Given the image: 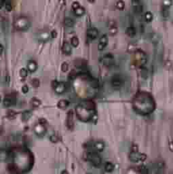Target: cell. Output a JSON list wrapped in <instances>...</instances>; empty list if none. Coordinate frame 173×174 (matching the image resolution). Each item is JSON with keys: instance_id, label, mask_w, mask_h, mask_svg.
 Listing matches in <instances>:
<instances>
[{"instance_id": "obj_51", "label": "cell", "mask_w": 173, "mask_h": 174, "mask_svg": "<svg viewBox=\"0 0 173 174\" xmlns=\"http://www.w3.org/2000/svg\"><path fill=\"white\" fill-rule=\"evenodd\" d=\"M147 158V155L145 154H141V161H144Z\"/></svg>"}, {"instance_id": "obj_26", "label": "cell", "mask_w": 173, "mask_h": 174, "mask_svg": "<svg viewBox=\"0 0 173 174\" xmlns=\"http://www.w3.org/2000/svg\"><path fill=\"white\" fill-rule=\"evenodd\" d=\"M113 169H114V165L113 164V163L110 162H106L105 164V170L106 172L110 173V172H113Z\"/></svg>"}, {"instance_id": "obj_18", "label": "cell", "mask_w": 173, "mask_h": 174, "mask_svg": "<svg viewBox=\"0 0 173 174\" xmlns=\"http://www.w3.org/2000/svg\"><path fill=\"white\" fill-rule=\"evenodd\" d=\"M132 6L134 7V9L137 12H141L143 10V6H142V4L141 2L139 1H136V0H134L132 2Z\"/></svg>"}, {"instance_id": "obj_9", "label": "cell", "mask_w": 173, "mask_h": 174, "mask_svg": "<svg viewBox=\"0 0 173 174\" xmlns=\"http://www.w3.org/2000/svg\"><path fill=\"white\" fill-rule=\"evenodd\" d=\"M73 112L72 110H69L67 113V126L69 129L73 128Z\"/></svg>"}, {"instance_id": "obj_6", "label": "cell", "mask_w": 173, "mask_h": 174, "mask_svg": "<svg viewBox=\"0 0 173 174\" xmlns=\"http://www.w3.org/2000/svg\"><path fill=\"white\" fill-rule=\"evenodd\" d=\"M102 60H103L104 65H105L106 66L112 65L113 64V62H114V56H113V54L110 53V52L104 54L103 58H102Z\"/></svg>"}, {"instance_id": "obj_3", "label": "cell", "mask_w": 173, "mask_h": 174, "mask_svg": "<svg viewBox=\"0 0 173 174\" xmlns=\"http://www.w3.org/2000/svg\"><path fill=\"white\" fill-rule=\"evenodd\" d=\"M14 27L18 30H26L29 27V21L26 16H19L14 21Z\"/></svg>"}, {"instance_id": "obj_21", "label": "cell", "mask_w": 173, "mask_h": 174, "mask_svg": "<svg viewBox=\"0 0 173 174\" xmlns=\"http://www.w3.org/2000/svg\"><path fill=\"white\" fill-rule=\"evenodd\" d=\"M118 32V28L116 27V24L114 21H112L110 22L109 28V32L110 35H114Z\"/></svg>"}, {"instance_id": "obj_38", "label": "cell", "mask_w": 173, "mask_h": 174, "mask_svg": "<svg viewBox=\"0 0 173 174\" xmlns=\"http://www.w3.org/2000/svg\"><path fill=\"white\" fill-rule=\"evenodd\" d=\"M69 69V65L67 62H63L61 65V70L63 72H66Z\"/></svg>"}, {"instance_id": "obj_5", "label": "cell", "mask_w": 173, "mask_h": 174, "mask_svg": "<svg viewBox=\"0 0 173 174\" xmlns=\"http://www.w3.org/2000/svg\"><path fill=\"white\" fill-rule=\"evenodd\" d=\"M111 84L115 88H119L122 86L123 84V80L120 75L115 74L111 78Z\"/></svg>"}, {"instance_id": "obj_39", "label": "cell", "mask_w": 173, "mask_h": 174, "mask_svg": "<svg viewBox=\"0 0 173 174\" xmlns=\"http://www.w3.org/2000/svg\"><path fill=\"white\" fill-rule=\"evenodd\" d=\"M124 6H125V3L123 1H118L116 2V6L120 9H122L124 7Z\"/></svg>"}, {"instance_id": "obj_27", "label": "cell", "mask_w": 173, "mask_h": 174, "mask_svg": "<svg viewBox=\"0 0 173 174\" xmlns=\"http://www.w3.org/2000/svg\"><path fill=\"white\" fill-rule=\"evenodd\" d=\"M64 23H65V26L71 27H72L73 25L74 24V21H73V20L72 18H69V17H68V18H65Z\"/></svg>"}, {"instance_id": "obj_56", "label": "cell", "mask_w": 173, "mask_h": 174, "mask_svg": "<svg viewBox=\"0 0 173 174\" xmlns=\"http://www.w3.org/2000/svg\"><path fill=\"white\" fill-rule=\"evenodd\" d=\"M0 131H1V130H0Z\"/></svg>"}, {"instance_id": "obj_32", "label": "cell", "mask_w": 173, "mask_h": 174, "mask_svg": "<svg viewBox=\"0 0 173 174\" xmlns=\"http://www.w3.org/2000/svg\"><path fill=\"white\" fill-rule=\"evenodd\" d=\"M71 44L74 47H77L79 45V40L77 36H73L71 38Z\"/></svg>"}, {"instance_id": "obj_12", "label": "cell", "mask_w": 173, "mask_h": 174, "mask_svg": "<svg viewBox=\"0 0 173 174\" xmlns=\"http://www.w3.org/2000/svg\"><path fill=\"white\" fill-rule=\"evenodd\" d=\"M98 34H99V31L96 27H90V29H88L87 32L88 37L92 40L96 38V37L98 36Z\"/></svg>"}, {"instance_id": "obj_35", "label": "cell", "mask_w": 173, "mask_h": 174, "mask_svg": "<svg viewBox=\"0 0 173 174\" xmlns=\"http://www.w3.org/2000/svg\"><path fill=\"white\" fill-rule=\"evenodd\" d=\"M31 83L32 86L35 88H37L39 86V80L38 78H33L31 81Z\"/></svg>"}, {"instance_id": "obj_16", "label": "cell", "mask_w": 173, "mask_h": 174, "mask_svg": "<svg viewBox=\"0 0 173 174\" xmlns=\"http://www.w3.org/2000/svg\"><path fill=\"white\" fill-rule=\"evenodd\" d=\"M62 50L66 54H69L71 52V46L68 42H64L62 46Z\"/></svg>"}, {"instance_id": "obj_25", "label": "cell", "mask_w": 173, "mask_h": 174, "mask_svg": "<svg viewBox=\"0 0 173 174\" xmlns=\"http://www.w3.org/2000/svg\"><path fill=\"white\" fill-rule=\"evenodd\" d=\"M8 157V152L5 150H0V160L5 161Z\"/></svg>"}, {"instance_id": "obj_36", "label": "cell", "mask_w": 173, "mask_h": 174, "mask_svg": "<svg viewBox=\"0 0 173 174\" xmlns=\"http://www.w3.org/2000/svg\"><path fill=\"white\" fill-rule=\"evenodd\" d=\"M19 74H20V76L22 78H26L28 72H27V70H26V68H22L20 70Z\"/></svg>"}, {"instance_id": "obj_2", "label": "cell", "mask_w": 173, "mask_h": 174, "mask_svg": "<svg viewBox=\"0 0 173 174\" xmlns=\"http://www.w3.org/2000/svg\"><path fill=\"white\" fill-rule=\"evenodd\" d=\"M90 110L87 109L83 104H79L75 108V112L77 114V118L81 121L87 122L90 120L92 114Z\"/></svg>"}, {"instance_id": "obj_41", "label": "cell", "mask_w": 173, "mask_h": 174, "mask_svg": "<svg viewBox=\"0 0 173 174\" xmlns=\"http://www.w3.org/2000/svg\"><path fill=\"white\" fill-rule=\"evenodd\" d=\"M141 75L143 77H144V78L147 77V75H148V72H147V70L146 69V68H141Z\"/></svg>"}, {"instance_id": "obj_15", "label": "cell", "mask_w": 173, "mask_h": 174, "mask_svg": "<svg viewBox=\"0 0 173 174\" xmlns=\"http://www.w3.org/2000/svg\"><path fill=\"white\" fill-rule=\"evenodd\" d=\"M83 105L90 111H94L95 109V104L92 100H90V99H88L86 101H85Z\"/></svg>"}, {"instance_id": "obj_23", "label": "cell", "mask_w": 173, "mask_h": 174, "mask_svg": "<svg viewBox=\"0 0 173 174\" xmlns=\"http://www.w3.org/2000/svg\"><path fill=\"white\" fill-rule=\"evenodd\" d=\"M32 116L31 110H25L22 113V120L23 121H27Z\"/></svg>"}, {"instance_id": "obj_29", "label": "cell", "mask_w": 173, "mask_h": 174, "mask_svg": "<svg viewBox=\"0 0 173 174\" xmlns=\"http://www.w3.org/2000/svg\"><path fill=\"white\" fill-rule=\"evenodd\" d=\"M90 85L93 88H98L99 87V80H97L96 78H90Z\"/></svg>"}, {"instance_id": "obj_22", "label": "cell", "mask_w": 173, "mask_h": 174, "mask_svg": "<svg viewBox=\"0 0 173 174\" xmlns=\"http://www.w3.org/2000/svg\"><path fill=\"white\" fill-rule=\"evenodd\" d=\"M86 60L85 59H80V58H78V59H75L74 61L75 65L77 67V68H84V66L86 65Z\"/></svg>"}, {"instance_id": "obj_13", "label": "cell", "mask_w": 173, "mask_h": 174, "mask_svg": "<svg viewBox=\"0 0 173 174\" xmlns=\"http://www.w3.org/2000/svg\"><path fill=\"white\" fill-rule=\"evenodd\" d=\"M54 89L58 94L63 93L65 90V89H66V84H65V82H63V81L58 82V84L56 85V86Z\"/></svg>"}, {"instance_id": "obj_52", "label": "cell", "mask_w": 173, "mask_h": 174, "mask_svg": "<svg viewBox=\"0 0 173 174\" xmlns=\"http://www.w3.org/2000/svg\"><path fill=\"white\" fill-rule=\"evenodd\" d=\"M58 80H53L52 82V86L53 88H54L56 86V85L58 84Z\"/></svg>"}, {"instance_id": "obj_4", "label": "cell", "mask_w": 173, "mask_h": 174, "mask_svg": "<svg viewBox=\"0 0 173 174\" xmlns=\"http://www.w3.org/2000/svg\"><path fill=\"white\" fill-rule=\"evenodd\" d=\"M87 158L90 162L95 167H99L101 163V156L96 152H89L87 154Z\"/></svg>"}, {"instance_id": "obj_40", "label": "cell", "mask_w": 173, "mask_h": 174, "mask_svg": "<svg viewBox=\"0 0 173 174\" xmlns=\"http://www.w3.org/2000/svg\"><path fill=\"white\" fill-rule=\"evenodd\" d=\"M5 9L7 10V11H11L12 10V4H11V2H5Z\"/></svg>"}, {"instance_id": "obj_45", "label": "cell", "mask_w": 173, "mask_h": 174, "mask_svg": "<svg viewBox=\"0 0 173 174\" xmlns=\"http://www.w3.org/2000/svg\"><path fill=\"white\" fill-rule=\"evenodd\" d=\"M127 174H138V172L134 168H130L127 171Z\"/></svg>"}, {"instance_id": "obj_30", "label": "cell", "mask_w": 173, "mask_h": 174, "mask_svg": "<svg viewBox=\"0 0 173 174\" xmlns=\"http://www.w3.org/2000/svg\"><path fill=\"white\" fill-rule=\"evenodd\" d=\"M74 12L75 14L77 15V16H82V15L84 14V12H85V9H84V7H82V6H81L78 8H77L76 10H75Z\"/></svg>"}, {"instance_id": "obj_48", "label": "cell", "mask_w": 173, "mask_h": 174, "mask_svg": "<svg viewBox=\"0 0 173 174\" xmlns=\"http://www.w3.org/2000/svg\"><path fill=\"white\" fill-rule=\"evenodd\" d=\"M131 150L132 152H138V150H139V148L137 146V145L136 144H133L131 147Z\"/></svg>"}, {"instance_id": "obj_44", "label": "cell", "mask_w": 173, "mask_h": 174, "mask_svg": "<svg viewBox=\"0 0 173 174\" xmlns=\"http://www.w3.org/2000/svg\"><path fill=\"white\" fill-rule=\"evenodd\" d=\"M38 123L40 124H42L43 126H46V124H47V120L45 118H40L38 120Z\"/></svg>"}, {"instance_id": "obj_54", "label": "cell", "mask_w": 173, "mask_h": 174, "mask_svg": "<svg viewBox=\"0 0 173 174\" xmlns=\"http://www.w3.org/2000/svg\"><path fill=\"white\" fill-rule=\"evenodd\" d=\"M3 46L0 44V54H1V52H3Z\"/></svg>"}, {"instance_id": "obj_8", "label": "cell", "mask_w": 173, "mask_h": 174, "mask_svg": "<svg viewBox=\"0 0 173 174\" xmlns=\"http://www.w3.org/2000/svg\"><path fill=\"white\" fill-rule=\"evenodd\" d=\"M46 131V126H43L40 124H37L35 126H34V132L36 134L37 136L40 137V136H43Z\"/></svg>"}, {"instance_id": "obj_34", "label": "cell", "mask_w": 173, "mask_h": 174, "mask_svg": "<svg viewBox=\"0 0 173 174\" xmlns=\"http://www.w3.org/2000/svg\"><path fill=\"white\" fill-rule=\"evenodd\" d=\"M145 20L147 21H151L152 18H153V14H152V12H149V11H147V12H145Z\"/></svg>"}, {"instance_id": "obj_7", "label": "cell", "mask_w": 173, "mask_h": 174, "mask_svg": "<svg viewBox=\"0 0 173 174\" xmlns=\"http://www.w3.org/2000/svg\"><path fill=\"white\" fill-rule=\"evenodd\" d=\"M135 56L137 58V63H139V64H141V65L145 64V62H146V60H147L145 54L143 51L140 50H137L136 52Z\"/></svg>"}, {"instance_id": "obj_20", "label": "cell", "mask_w": 173, "mask_h": 174, "mask_svg": "<svg viewBox=\"0 0 173 174\" xmlns=\"http://www.w3.org/2000/svg\"><path fill=\"white\" fill-rule=\"evenodd\" d=\"M69 105V102L67 99H60L58 101L57 104V106L60 109H65Z\"/></svg>"}, {"instance_id": "obj_46", "label": "cell", "mask_w": 173, "mask_h": 174, "mask_svg": "<svg viewBox=\"0 0 173 174\" xmlns=\"http://www.w3.org/2000/svg\"><path fill=\"white\" fill-rule=\"evenodd\" d=\"M21 90L23 93H26V92L29 91V87H28V86H27L26 84L22 85V86L21 88Z\"/></svg>"}, {"instance_id": "obj_17", "label": "cell", "mask_w": 173, "mask_h": 174, "mask_svg": "<svg viewBox=\"0 0 173 174\" xmlns=\"http://www.w3.org/2000/svg\"><path fill=\"white\" fill-rule=\"evenodd\" d=\"M27 68L31 72H33L36 70L37 68V63L33 60H30L27 63Z\"/></svg>"}, {"instance_id": "obj_11", "label": "cell", "mask_w": 173, "mask_h": 174, "mask_svg": "<svg viewBox=\"0 0 173 174\" xmlns=\"http://www.w3.org/2000/svg\"><path fill=\"white\" fill-rule=\"evenodd\" d=\"M14 97H12V95H7L5 96L3 99V104L5 107H10L15 103Z\"/></svg>"}, {"instance_id": "obj_47", "label": "cell", "mask_w": 173, "mask_h": 174, "mask_svg": "<svg viewBox=\"0 0 173 174\" xmlns=\"http://www.w3.org/2000/svg\"><path fill=\"white\" fill-rule=\"evenodd\" d=\"M97 119H98V117H97V115L96 114H93L91 118H90V120L93 122V123H96V121H97Z\"/></svg>"}, {"instance_id": "obj_49", "label": "cell", "mask_w": 173, "mask_h": 174, "mask_svg": "<svg viewBox=\"0 0 173 174\" xmlns=\"http://www.w3.org/2000/svg\"><path fill=\"white\" fill-rule=\"evenodd\" d=\"M171 4H172V2H171V1H164L163 2L164 6H165V7L170 6L171 5Z\"/></svg>"}, {"instance_id": "obj_42", "label": "cell", "mask_w": 173, "mask_h": 174, "mask_svg": "<svg viewBox=\"0 0 173 174\" xmlns=\"http://www.w3.org/2000/svg\"><path fill=\"white\" fill-rule=\"evenodd\" d=\"M72 8L73 9V10H76L77 8H78L79 7V6H81V5H80V4H79L78 2H73L72 3Z\"/></svg>"}, {"instance_id": "obj_55", "label": "cell", "mask_w": 173, "mask_h": 174, "mask_svg": "<svg viewBox=\"0 0 173 174\" xmlns=\"http://www.w3.org/2000/svg\"><path fill=\"white\" fill-rule=\"evenodd\" d=\"M61 174H68V172L66 170H64V171L61 172Z\"/></svg>"}, {"instance_id": "obj_43", "label": "cell", "mask_w": 173, "mask_h": 174, "mask_svg": "<svg viewBox=\"0 0 173 174\" xmlns=\"http://www.w3.org/2000/svg\"><path fill=\"white\" fill-rule=\"evenodd\" d=\"M50 140L51 142H52L53 143H56L58 142V138H57V136H55V135H52L50 137Z\"/></svg>"}, {"instance_id": "obj_31", "label": "cell", "mask_w": 173, "mask_h": 174, "mask_svg": "<svg viewBox=\"0 0 173 174\" xmlns=\"http://www.w3.org/2000/svg\"><path fill=\"white\" fill-rule=\"evenodd\" d=\"M77 74H77V72L75 70H71L69 72V74H68V77L71 80H74L75 78L77 77Z\"/></svg>"}, {"instance_id": "obj_53", "label": "cell", "mask_w": 173, "mask_h": 174, "mask_svg": "<svg viewBox=\"0 0 173 174\" xmlns=\"http://www.w3.org/2000/svg\"><path fill=\"white\" fill-rule=\"evenodd\" d=\"M169 148L171 149V151H173V142H171L169 143Z\"/></svg>"}, {"instance_id": "obj_50", "label": "cell", "mask_w": 173, "mask_h": 174, "mask_svg": "<svg viewBox=\"0 0 173 174\" xmlns=\"http://www.w3.org/2000/svg\"><path fill=\"white\" fill-rule=\"evenodd\" d=\"M51 36H52V38H55L57 36V32H56V30H52L51 32Z\"/></svg>"}, {"instance_id": "obj_10", "label": "cell", "mask_w": 173, "mask_h": 174, "mask_svg": "<svg viewBox=\"0 0 173 174\" xmlns=\"http://www.w3.org/2000/svg\"><path fill=\"white\" fill-rule=\"evenodd\" d=\"M108 42V38L106 34H103L102 36L101 37V38L99 40V44H98V48L99 50H103V49L107 46Z\"/></svg>"}, {"instance_id": "obj_19", "label": "cell", "mask_w": 173, "mask_h": 174, "mask_svg": "<svg viewBox=\"0 0 173 174\" xmlns=\"http://www.w3.org/2000/svg\"><path fill=\"white\" fill-rule=\"evenodd\" d=\"M94 148L97 152H101L105 148V144L103 142L97 141L94 144Z\"/></svg>"}, {"instance_id": "obj_28", "label": "cell", "mask_w": 173, "mask_h": 174, "mask_svg": "<svg viewBox=\"0 0 173 174\" xmlns=\"http://www.w3.org/2000/svg\"><path fill=\"white\" fill-rule=\"evenodd\" d=\"M126 34H127L128 35H129L130 36H134L135 34V33H136V29H135V27L130 26V27H128L127 29H126Z\"/></svg>"}, {"instance_id": "obj_1", "label": "cell", "mask_w": 173, "mask_h": 174, "mask_svg": "<svg viewBox=\"0 0 173 174\" xmlns=\"http://www.w3.org/2000/svg\"><path fill=\"white\" fill-rule=\"evenodd\" d=\"M134 107L139 113L147 114L154 110L155 104L152 97L147 92H141L134 99Z\"/></svg>"}, {"instance_id": "obj_24", "label": "cell", "mask_w": 173, "mask_h": 174, "mask_svg": "<svg viewBox=\"0 0 173 174\" xmlns=\"http://www.w3.org/2000/svg\"><path fill=\"white\" fill-rule=\"evenodd\" d=\"M41 101L37 97H33L31 100V104L33 108H37L41 105Z\"/></svg>"}, {"instance_id": "obj_37", "label": "cell", "mask_w": 173, "mask_h": 174, "mask_svg": "<svg viewBox=\"0 0 173 174\" xmlns=\"http://www.w3.org/2000/svg\"><path fill=\"white\" fill-rule=\"evenodd\" d=\"M139 171L141 174H148V169H147V167L145 166H143V165H141L139 167Z\"/></svg>"}, {"instance_id": "obj_14", "label": "cell", "mask_w": 173, "mask_h": 174, "mask_svg": "<svg viewBox=\"0 0 173 174\" xmlns=\"http://www.w3.org/2000/svg\"><path fill=\"white\" fill-rule=\"evenodd\" d=\"M130 160L132 162H137L141 160V154L139 152H132L129 155Z\"/></svg>"}, {"instance_id": "obj_33", "label": "cell", "mask_w": 173, "mask_h": 174, "mask_svg": "<svg viewBox=\"0 0 173 174\" xmlns=\"http://www.w3.org/2000/svg\"><path fill=\"white\" fill-rule=\"evenodd\" d=\"M16 115H17L16 112L14 110H9V111L7 112V117H8L10 119H14L15 118H16Z\"/></svg>"}]
</instances>
